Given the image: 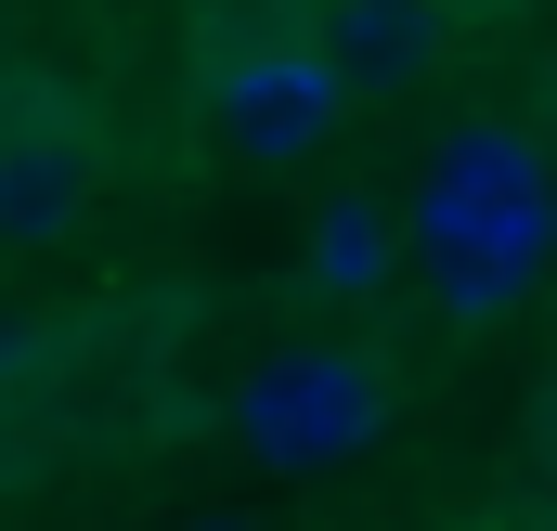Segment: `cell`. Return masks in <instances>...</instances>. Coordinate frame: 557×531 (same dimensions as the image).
<instances>
[{
	"label": "cell",
	"mask_w": 557,
	"mask_h": 531,
	"mask_svg": "<svg viewBox=\"0 0 557 531\" xmlns=\"http://www.w3.org/2000/svg\"><path fill=\"white\" fill-rule=\"evenodd\" d=\"M208 104H221V143L247 169H298V156H324V131H337L350 91H337L324 39H247V52H221Z\"/></svg>",
	"instance_id": "cell-3"
},
{
	"label": "cell",
	"mask_w": 557,
	"mask_h": 531,
	"mask_svg": "<svg viewBox=\"0 0 557 531\" xmlns=\"http://www.w3.org/2000/svg\"><path fill=\"white\" fill-rule=\"evenodd\" d=\"M416 260L441 285V311H519L532 272H545V169L506 118H467V131L428 143L416 182Z\"/></svg>",
	"instance_id": "cell-1"
},
{
	"label": "cell",
	"mask_w": 557,
	"mask_h": 531,
	"mask_svg": "<svg viewBox=\"0 0 557 531\" xmlns=\"http://www.w3.org/2000/svg\"><path fill=\"white\" fill-rule=\"evenodd\" d=\"M182 531H260V519H182Z\"/></svg>",
	"instance_id": "cell-7"
},
{
	"label": "cell",
	"mask_w": 557,
	"mask_h": 531,
	"mask_svg": "<svg viewBox=\"0 0 557 531\" xmlns=\"http://www.w3.org/2000/svg\"><path fill=\"white\" fill-rule=\"evenodd\" d=\"M428 52H441V0H337L324 13L337 91H403V78H428Z\"/></svg>",
	"instance_id": "cell-5"
},
{
	"label": "cell",
	"mask_w": 557,
	"mask_h": 531,
	"mask_svg": "<svg viewBox=\"0 0 557 531\" xmlns=\"http://www.w3.org/2000/svg\"><path fill=\"white\" fill-rule=\"evenodd\" d=\"M376 272H389V208H324L311 221V285L324 298H363Z\"/></svg>",
	"instance_id": "cell-6"
},
{
	"label": "cell",
	"mask_w": 557,
	"mask_h": 531,
	"mask_svg": "<svg viewBox=\"0 0 557 531\" xmlns=\"http://www.w3.org/2000/svg\"><path fill=\"white\" fill-rule=\"evenodd\" d=\"M91 169H104V143H91V118L65 91H13L0 104V247L65 234L91 208Z\"/></svg>",
	"instance_id": "cell-4"
},
{
	"label": "cell",
	"mask_w": 557,
	"mask_h": 531,
	"mask_svg": "<svg viewBox=\"0 0 557 531\" xmlns=\"http://www.w3.org/2000/svg\"><path fill=\"white\" fill-rule=\"evenodd\" d=\"M376 428H389V363L376 350H337V337H298L273 363H247V390H234V441L260 467H285V480L350 467Z\"/></svg>",
	"instance_id": "cell-2"
}]
</instances>
